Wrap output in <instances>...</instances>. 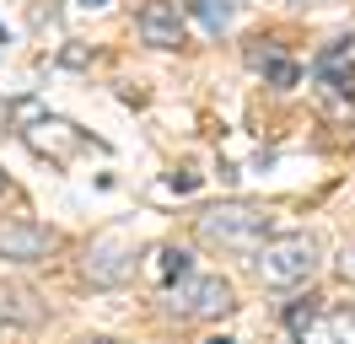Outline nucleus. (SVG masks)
Masks as SVG:
<instances>
[{
  "mask_svg": "<svg viewBox=\"0 0 355 344\" xmlns=\"http://www.w3.org/2000/svg\"><path fill=\"white\" fill-rule=\"evenodd\" d=\"M269 226H275L269 210L248 205V199H221L194 215V237L205 248H232V253H253L259 242H269Z\"/></svg>",
  "mask_w": 355,
  "mask_h": 344,
  "instance_id": "nucleus-1",
  "label": "nucleus"
},
{
  "mask_svg": "<svg viewBox=\"0 0 355 344\" xmlns=\"http://www.w3.org/2000/svg\"><path fill=\"white\" fill-rule=\"evenodd\" d=\"M253 269L264 285H302L318 269V242L307 232H286V237H269L253 248Z\"/></svg>",
  "mask_w": 355,
  "mask_h": 344,
  "instance_id": "nucleus-2",
  "label": "nucleus"
},
{
  "mask_svg": "<svg viewBox=\"0 0 355 344\" xmlns=\"http://www.w3.org/2000/svg\"><path fill=\"white\" fill-rule=\"evenodd\" d=\"M232 307H237V296H232V280H221V275H183L173 285V296H167V312L189 318V322L226 318Z\"/></svg>",
  "mask_w": 355,
  "mask_h": 344,
  "instance_id": "nucleus-3",
  "label": "nucleus"
},
{
  "mask_svg": "<svg viewBox=\"0 0 355 344\" xmlns=\"http://www.w3.org/2000/svg\"><path fill=\"white\" fill-rule=\"evenodd\" d=\"M296 344H355V307H318V296H307V307L286 312Z\"/></svg>",
  "mask_w": 355,
  "mask_h": 344,
  "instance_id": "nucleus-4",
  "label": "nucleus"
},
{
  "mask_svg": "<svg viewBox=\"0 0 355 344\" xmlns=\"http://www.w3.org/2000/svg\"><path fill=\"white\" fill-rule=\"evenodd\" d=\"M81 269H87V280L97 285V291H113V285H124V280L135 275V248H130V237H92V248L87 258H81Z\"/></svg>",
  "mask_w": 355,
  "mask_h": 344,
  "instance_id": "nucleus-5",
  "label": "nucleus"
},
{
  "mask_svg": "<svg viewBox=\"0 0 355 344\" xmlns=\"http://www.w3.org/2000/svg\"><path fill=\"white\" fill-rule=\"evenodd\" d=\"M54 242L60 237L38 226V221H22V215H11V221H0V258L6 264H38V258L54 253Z\"/></svg>",
  "mask_w": 355,
  "mask_h": 344,
  "instance_id": "nucleus-6",
  "label": "nucleus"
},
{
  "mask_svg": "<svg viewBox=\"0 0 355 344\" xmlns=\"http://www.w3.org/2000/svg\"><path fill=\"white\" fill-rule=\"evenodd\" d=\"M135 33L151 43V49H183V17H178L173 0H140Z\"/></svg>",
  "mask_w": 355,
  "mask_h": 344,
  "instance_id": "nucleus-7",
  "label": "nucleus"
},
{
  "mask_svg": "<svg viewBox=\"0 0 355 344\" xmlns=\"http://www.w3.org/2000/svg\"><path fill=\"white\" fill-rule=\"evenodd\" d=\"M248 64H253V70H264V81L280 86V92H291V86L302 81V64L286 60L280 49H248Z\"/></svg>",
  "mask_w": 355,
  "mask_h": 344,
  "instance_id": "nucleus-8",
  "label": "nucleus"
},
{
  "mask_svg": "<svg viewBox=\"0 0 355 344\" xmlns=\"http://www.w3.org/2000/svg\"><path fill=\"white\" fill-rule=\"evenodd\" d=\"M189 11H194L200 27H205V33H216V38L237 22V6H232V0H189Z\"/></svg>",
  "mask_w": 355,
  "mask_h": 344,
  "instance_id": "nucleus-9",
  "label": "nucleus"
},
{
  "mask_svg": "<svg viewBox=\"0 0 355 344\" xmlns=\"http://www.w3.org/2000/svg\"><path fill=\"white\" fill-rule=\"evenodd\" d=\"M189 264H194L189 248H162V253H156V275L167 280V285H178V280L189 275Z\"/></svg>",
  "mask_w": 355,
  "mask_h": 344,
  "instance_id": "nucleus-10",
  "label": "nucleus"
},
{
  "mask_svg": "<svg viewBox=\"0 0 355 344\" xmlns=\"http://www.w3.org/2000/svg\"><path fill=\"white\" fill-rule=\"evenodd\" d=\"M323 81H334V92H339V97H355V60H350V70H329Z\"/></svg>",
  "mask_w": 355,
  "mask_h": 344,
  "instance_id": "nucleus-11",
  "label": "nucleus"
},
{
  "mask_svg": "<svg viewBox=\"0 0 355 344\" xmlns=\"http://www.w3.org/2000/svg\"><path fill=\"white\" fill-rule=\"evenodd\" d=\"M167 189L189 194V189H200V178H194V172H173V178H167Z\"/></svg>",
  "mask_w": 355,
  "mask_h": 344,
  "instance_id": "nucleus-12",
  "label": "nucleus"
},
{
  "mask_svg": "<svg viewBox=\"0 0 355 344\" xmlns=\"http://www.w3.org/2000/svg\"><path fill=\"white\" fill-rule=\"evenodd\" d=\"M345 280H355V258H345Z\"/></svg>",
  "mask_w": 355,
  "mask_h": 344,
  "instance_id": "nucleus-13",
  "label": "nucleus"
},
{
  "mask_svg": "<svg viewBox=\"0 0 355 344\" xmlns=\"http://www.w3.org/2000/svg\"><path fill=\"white\" fill-rule=\"evenodd\" d=\"M205 344H237V339H226V334H216V339H205Z\"/></svg>",
  "mask_w": 355,
  "mask_h": 344,
  "instance_id": "nucleus-14",
  "label": "nucleus"
},
{
  "mask_svg": "<svg viewBox=\"0 0 355 344\" xmlns=\"http://www.w3.org/2000/svg\"><path fill=\"white\" fill-rule=\"evenodd\" d=\"M81 6H92V11H97V6H108V0H81Z\"/></svg>",
  "mask_w": 355,
  "mask_h": 344,
  "instance_id": "nucleus-15",
  "label": "nucleus"
},
{
  "mask_svg": "<svg viewBox=\"0 0 355 344\" xmlns=\"http://www.w3.org/2000/svg\"><path fill=\"white\" fill-rule=\"evenodd\" d=\"M87 344H119V339H87Z\"/></svg>",
  "mask_w": 355,
  "mask_h": 344,
  "instance_id": "nucleus-16",
  "label": "nucleus"
},
{
  "mask_svg": "<svg viewBox=\"0 0 355 344\" xmlns=\"http://www.w3.org/2000/svg\"><path fill=\"white\" fill-rule=\"evenodd\" d=\"M0 194H6V172H0Z\"/></svg>",
  "mask_w": 355,
  "mask_h": 344,
  "instance_id": "nucleus-17",
  "label": "nucleus"
},
{
  "mask_svg": "<svg viewBox=\"0 0 355 344\" xmlns=\"http://www.w3.org/2000/svg\"><path fill=\"white\" fill-rule=\"evenodd\" d=\"M0 322H6V312H0Z\"/></svg>",
  "mask_w": 355,
  "mask_h": 344,
  "instance_id": "nucleus-18",
  "label": "nucleus"
}]
</instances>
